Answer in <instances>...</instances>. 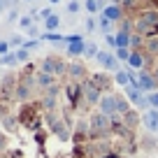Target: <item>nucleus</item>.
<instances>
[{"label": "nucleus", "mask_w": 158, "mask_h": 158, "mask_svg": "<svg viewBox=\"0 0 158 158\" xmlns=\"http://www.w3.org/2000/svg\"><path fill=\"white\" fill-rule=\"evenodd\" d=\"M65 42H68V54L70 56H79V54H84L86 51V44H84V37L79 33L70 35V37H65Z\"/></svg>", "instance_id": "1"}, {"label": "nucleus", "mask_w": 158, "mask_h": 158, "mask_svg": "<svg viewBox=\"0 0 158 158\" xmlns=\"http://www.w3.org/2000/svg\"><path fill=\"white\" fill-rule=\"evenodd\" d=\"M98 105H100V112L107 114V116H114V114H118V107H116V95H112V93L102 95Z\"/></svg>", "instance_id": "2"}, {"label": "nucleus", "mask_w": 158, "mask_h": 158, "mask_svg": "<svg viewBox=\"0 0 158 158\" xmlns=\"http://www.w3.org/2000/svg\"><path fill=\"white\" fill-rule=\"evenodd\" d=\"M142 93H144V91H139L137 86H133V84H130V86H126V98H128L133 105H137V107H144V105L149 102V100L144 98Z\"/></svg>", "instance_id": "3"}, {"label": "nucleus", "mask_w": 158, "mask_h": 158, "mask_svg": "<svg viewBox=\"0 0 158 158\" xmlns=\"http://www.w3.org/2000/svg\"><path fill=\"white\" fill-rule=\"evenodd\" d=\"M137 28L139 30H147V28H158V12H144L137 21Z\"/></svg>", "instance_id": "4"}, {"label": "nucleus", "mask_w": 158, "mask_h": 158, "mask_svg": "<svg viewBox=\"0 0 158 158\" xmlns=\"http://www.w3.org/2000/svg\"><path fill=\"white\" fill-rule=\"evenodd\" d=\"M144 126H147V130H151V133H158V109H147L142 116Z\"/></svg>", "instance_id": "5"}, {"label": "nucleus", "mask_w": 158, "mask_h": 158, "mask_svg": "<svg viewBox=\"0 0 158 158\" xmlns=\"http://www.w3.org/2000/svg\"><path fill=\"white\" fill-rule=\"evenodd\" d=\"M107 126H109V116L107 114H95V116H91V128L93 130H98V133H102V130H107Z\"/></svg>", "instance_id": "6"}, {"label": "nucleus", "mask_w": 158, "mask_h": 158, "mask_svg": "<svg viewBox=\"0 0 158 158\" xmlns=\"http://www.w3.org/2000/svg\"><path fill=\"white\" fill-rule=\"evenodd\" d=\"M153 86H156V79L151 74H147V72L137 74V89L139 91H153Z\"/></svg>", "instance_id": "7"}, {"label": "nucleus", "mask_w": 158, "mask_h": 158, "mask_svg": "<svg viewBox=\"0 0 158 158\" xmlns=\"http://www.w3.org/2000/svg\"><path fill=\"white\" fill-rule=\"evenodd\" d=\"M116 60H118V58H116L114 54H107V51H100V54H98V63L102 65V68H107V70H116V68H118Z\"/></svg>", "instance_id": "8"}, {"label": "nucleus", "mask_w": 158, "mask_h": 158, "mask_svg": "<svg viewBox=\"0 0 158 158\" xmlns=\"http://www.w3.org/2000/svg\"><path fill=\"white\" fill-rule=\"evenodd\" d=\"M121 14H123V12H121V7H118V5L102 7V16H105V19H109V21H118V19H121Z\"/></svg>", "instance_id": "9"}, {"label": "nucleus", "mask_w": 158, "mask_h": 158, "mask_svg": "<svg viewBox=\"0 0 158 158\" xmlns=\"http://www.w3.org/2000/svg\"><path fill=\"white\" fill-rule=\"evenodd\" d=\"M114 79H116V84H121V86H130V81H133V72H130V70H116Z\"/></svg>", "instance_id": "10"}, {"label": "nucleus", "mask_w": 158, "mask_h": 158, "mask_svg": "<svg viewBox=\"0 0 158 158\" xmlns=\"http://www.w3.org/2000/svg\"><path fill=\"white\" fill-rule=\"evenodd\" d=\"M128 68H133V70H142V68H144V56H142V54H137V51H133V54H130V58H128Z\"/></svg>", "instance_id": "11"}, {"label": "nucleus", "mask_w": 158, "mask_h": 158, "mask_svg": "<svg viewBox=\"0 0 158 158\" xmlns=\"http://www.w3.org/2000/svg\"><path fill=\"white\" fill-rule=\"evenodd\" d=\"M116 42L121 49H128L130 44H133V37L128 35V30H121V33H116Z\"/></svg>", "instance_id": "12"}, {"label": "nucleus", "mask_w": 158, "mask_h": 158, "mask_svg": "<svg viewBox=\"0 0 158 158\" xmlns=\"http://www.w3.org/2000/svg\"><path fill=\"white\" fill-rule=\"evenodd\" d=\"M84 95H86V100H89V102H100V98H102V95L98 93V89H95L93 84L84 89Z\"/></svg>", "instance_id": "13"}, {"label": "nucleus", "mask_w": 158, "mask_h": 158, "mask_svg": "<svg viewBox=\"0 0 158 158\" xmlns=\"http://www.w3.org/2000/svg\"><path fill=\"white\" fill-rule=\"evenodd\" d=\"M58 26H60V16L58 14H51L49 19H44V28L47 30H58Z\"/></svg>", "instance_id": "14"}, {"label": "nucleus", "mask_w": 158, "mask_h": 158, "mask_svg": "<svg viewBox=\"0 0 158 158\" xmlns=\"http://www.w3.org/2000/svg\"><path fill=\"white\" fill-rule=\"evenodd\" d=\"M42 40H49V42H54V44L56 42H65V37L58 33V30H47V33L42 35Z\"/></svg>", "instance_id": "15"}, {"label": "nucleus", "mask_w": 158, "mask_h": 158, "mask_svg": "<svg viewBox=\"0 0 158 158\" xmlns=\"http://www.w3.org/2000/svg\"><path fill=\"white\" fill-rule=\"evenodd\" d=\"M84 10L89 14H95V12H100V2L98 0H84Z\"/></svg>", "instance_id": "16"}, {"label": "nucleus", "mask_w": 158, "mask_h": 158, "mask_svg": "<svg viewBox=\"0 0 158 158\" xmlns=\"http://www.w3.org/2000/svg\"><path fill=\"white\" fill-rule=\"evenodd\" d=\"M14 63H19V58H16V51L0 56V65H14Z\"/></svg>", "instance_id": "17"}, {"label": "nucleus", "mask_w": 158, "mask_h": 158, "mask_svg": "<svg viewBox=\"0 0 158 158\" xmlns=\"http://www.w3.org/2000/svg\"><path fill=\"white\" fill-rule=\"evenodd\" d=\"M60 70H63V65H60V63H56V60H47V63H44V72H60Z\"/></svg>", "instance_id": "18"}, {"label": "nucleus", "mask_w": 158, "mask_h": 158, "mask_svg": "<svg viewBox=\"0 0 158 158\" xmlns=\"http://www.w3.org/2000/svg\"><path fill=\"white\" fill-rule=\"evenodd\" d=\"M130 54H133V51L130 49H121V47H118L116 51H114V56H116L118 60H126V63H128V58H130Z\"/></svg>", "instance_id": "19"}, {"label": "nucleus", "mask_w": 158, "mask_h": 158, "mask_svg": "<svg viewBox=\"0 0 158 158\" xmlns=\"http://www.w3.org/2000/svg\"><path fill=\"white\" fill-rule=\"evenodd\" d=\"M112 23H114V21H109V19H105V16H100V23H98V28L102 30L105 35H107L109 30H112Z\"/></svg>", "instance_id": "20"}, {"label": "nucleus", "mask_w": 158, "mask_h": 158, "mask_svg": "<svg viewBox=\"0 0 158 158\" xmlns=\"http://www.w3.org/2000/svg\"><path fill=\"white\" fill-rule=\"evenodd\" d=\"M105 42H107V47H109V49H114V51H116L118 49V42H116V35H105Z\"/></svg>", "instance_id": "21"}, {"label": "nucleus", "mask_w": 158, "mask_h": 158, "mask_svg": "<svg viewBox=\"0 0 158 158\" xmlns=\"http://www.w3.org/2000/svg\"><path fill=\"white\" fill-rule=\"evenodd\" d=\"M130 100H121V98H116V107H118V114H128V107H130Z\"/></svg>", "instance_id": "22"}, {"label": "nucleus", "mask_w": 158, "mask_h": 158, "mask_svg": "<svg viewBox=\"0 0 158 158\" xmlns=\"http://www.w3.org/2000/svg\"><path fill=\"white\" fill-rule=\"evenodd\" d=\"M84 54L89 56V58H98V54H100V51H98V47H95L93 42H91V44H86V51H84Z\"/></svg>", "instance_id": "23"}, {"label": "nucleus", "mask_w": 158, "mask_h": 158, "mask_svg": "<svg viewBox=\"0 0 158 158\" xmlns=\"http://www.w3.org/2000/svg\"><path fill=\"white\" fill-rule=\"evenodd\" d=\"M37 81H40L42 86H51V84H54V79H51V74H49V72H42Z\"/></svg>", "instance_id": "24"}, {"label": "nucleus", "mask_w": 158, "mask_h": 158, "mask_svg": "<svg viewBox=\"0 0 158 158\" xmlns=\"http://www.w3.org/2000/svg\"><path fill=\"white\" fill-rule=\"evenodd\" d=\"M81 7H84V5H79V0H70V2H68V12H70V14H77Z\"/></svg>", "instance_id": "25"}, {"label": "nucleus", "mask_w": 158, "mask_h": 158, "mask_svg": "<svg viewBox=\"0 0 158 158\" xmlns=\"http://www.w3.org/2000/svg\"><path fill=\"white\" fill-rule=\"evenodd\" d=\"M19 26H21L23 30H30V28H33V16H21Z\"/></svg>", "instance_id": "26"}, {"label": "nucleus", "mask_w": 158, "mask_h": 158, "mask_svg": "<svg viewBox=\"0 0 158 158\" xmlns=\"http://www.w3.org/2000/svg\"><path fill=\"white\" fill-rule=\"evenodd\" d=\"M147 100H149V105H151L153 109H158V91H151V93L147 95Z\"/></svg>", "instance_id": "27"}, {"label": "nucleus", "mask_w": 158, "mask_h": 158, "mask_svg": "<svg viewBox=\"0 0 158 158\" xmlns=\"http://www.w3.org/2000/svg\"><path fill=\"white\" fill-rule=\"evenodd\" d=\"M16 58L19 60H28V49H26V47H19V49H16Z\"/></svg>", "instance_id": "28"}, {"label": "nucleus", "mask_w": 158, "mask_h": 158, "mask_svg": "<svg viewBox=\"0 0 158 158\" xmlns=\"http://www.w3.org/2000/svg\"><path fill=\"white\" fill-rule=\"evenodd\" d=\"M10 44L12 47H23V37H21V35H14V37L10 40Z\"/></svg>", "instance_id": "29"}, {"label": "nucleus", "mask_w": 158, "mask_h": 158, "mask_svg": "<svg viewBox=\"0 0 158 158\" xmlns=\"http://www.w3.org/2000/svg\"><path fill=\"white\" fill-rule=\"evenodd\" d=\"M10 42H0V56H5V54H10Z\"/></svg>", "instance_id": "30"}, {"label": "nucleus", "mask_w": 158, "mask_h": 158, "mask_svg": "<svg viewBox=\"0 0 158 158\" xmlns=\"http://www.w3.org/2000/svg\"><path fill=\"white\" fill-rule=\"evenodd\" d=\"M95 28H98V23H95V19H89V21H86V30H89V33H93Z\"/></svg>", "instance_id": "31"}, {"label": "nucleus", "mask_w": 158, "mask_h": 158, "mask_svg": "<svg viewBox=\"0 0 158 158\" xmlns=\"http://www.w3.org/2000/svg\"><path fill=\"white\" fill-rule=\"evenodd\" d=\"M37 44H40L37 40H30V42H26V44H23V47H26V49H28V51H30V49H37Z\"/></svg>", "instance_id": "32"}, {"label": "nucleus", "mask_w": 158, "mask_h": 158, "mask_svg": "<svg viewBox=\"0 0 158 158\" xmlns=\"http://www.w3.org/2000/svg\"><path fill=\"white\" fill-rule=\"evenodd\" d=\"M40 16H42V19H49V16H51V7H47V10H42V12H40Z\"/></svg>", "instance_id": "33"}, {"label": "nucleus", "mask_w": 158, "mask_h": 158, "mask_svg": "<svg viewBox=\"0 0 158 158\" xmlns=\"http://www.w3.org/2000/svg\"><path fill=\"white\" fill-rule=\"evenodd\" d=\"M70 70H72V74H81V68H79V65H72Z\"/></svg>", "instance_id": "34"}, {"label": "nucleus", "mask_w": 158, "mask_h": 158, "mask_svg": "<svg viewBox=\"0 0 158 158\" xmlns=\"http://www.w3.org/2000/svg\"><path fill=\"white\" fill-rule=\"evenodd\" d=\"M5 10V0H0V12Z\"/></svg>", "instance_id": "35"}, {"label": "nucleus", "mask_w": 158, "mask_h": 158, "mask_svg": "<svg viewBox=\"0 0 158 158\" xmlns=\"http://www.w3.org/2000/svg\"><path fill=\"white\" fill-rule=\"evenodd\" d=\"M49 2H51V5H56V2H60V0H49Z\"/></svg>", "instance_id": "36"}, {"label": "nucleus", "mask_w": 158, "mask_h": 158, "mask_svg": "<svg viewBox=\"0 0 158 158\" xmlns=\"http://www.w3.org/2000/svg\"><path fill=\"white\" fill-rule=\"evenodd\" d=\"M26 2H33V0H26Z\"/></svg>", "instance_id": "37"}]
</instances>
